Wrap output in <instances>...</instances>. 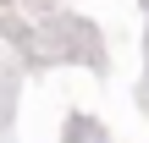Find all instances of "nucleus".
Segmentation results:
<instances>
[]
</instances>
